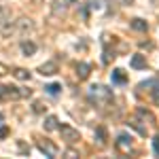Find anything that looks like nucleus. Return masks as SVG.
<instances>
[{
	"label": "nucleus",
	"mask_w": 159,
	"mask_h": 159,
	"mask_svg": "<svg viewBox=\"0 0 159 159\" xmlns=\"http://www.w3.org/2000/svg\"><path fill=\"white\" fill-rule=\"evenodd\" d=\"M132 28H134V30H138V32H147V21H142V19H134V21H132Z\"/></svg>",
	"instance_id": "14"
},
{
	"label": "nucleus",
	"mask_w": 159,
	"mask_h": 159,
	"mask_svg": "<svg viewBox=\"0 0 159 159\" xmlns=\"http://www.w3.org/2000/svg\"><path fill=\"white\" fill-rule=\"evenodd\" d=\"M9 136V127H0V138H7Z\"/></svg>",
	"instance_id": "24"
},
{
	"label": "nucleus",
	"mask_w": 159,
	"mask_h": 159,
	"mask_svg": "<svg viewBox=\"0 0 159 159\" xmlns=\"http://www.w3.org/2000/svg\"><path fill=\"white\" fill-rule=\"evenodd\" d=\"M38 148H40L47 157H55V155H57V147L51 144L49 140H40V142H38Z\"/></svg>",
	"instance_id": "5"
},
{
	"label": "nucleus",
	"mask_w": 159,
	"mask_h": 159,
	"mask_svg": "<svg viewBox=\"0 0 159 159\" xmlns=\"http://www.w3.org/2000/svg\"><path fill=\"white\" fill-rule=\"evenodd\" d=\"M96 138H98L100 144H106V129H104V127H98V129H96Z\"/></svg>",
	"instance_id": "16"
},
{
	"label": "nucleus",
	"mask_w": 159,
	"mask_h": 159,
	"mask_svg": "<svg viewBox=\"0 0 159 159\" xmlns=\"http://www.w3.org/2000/svg\"><path fill=\"white\" fill-rule=\"evenodd\" d=\"M89 72H91V66L85 64V61H81V64L76 66V74H79V79H87Z\"/></svg>",
	"instance_id": "11"
},
{
	"label": "nucleus",
	"mask_w": 159,
	"mask_h": 159,
	"mask_svg": "<svg viewBox=\"0 0 159 159\" xmlns=\"http://www.w3.org/2000/svg\"><path fill=\"white\" fill-rule=\"evenodd\" d=\"M89 98L93 100L96 104L104 106V104H108L110 100H112V93H110V89H106L104 85H93L89 89Z\"/></svg>",
	"instance_id": "1"
},
{
	"label": "nucleus",
	"mask_w": 159,
	"mask_h": 159,
	"mask_svg": "<svg viewBox=\"0 0 159 159\" xmlns=\"http://www.w3.org/2000/svg\"><path fill=\"white\" fill-rule=\"evenodd\" d=\"M15 32H19V34H28V32H32V28H34V24H32V19H28V17H21V19H17L15 21Z\"/></svg>",
	"instance_id": "4"
},
{
	"label": "nucleus",
	"mask_w": 159,
	"mask_h": 159,
	"mask_svg": "<svg viewBox=\"0 0 159 159\" xmlns=\"http://www.w3.org/2000/svg\"><path fill=\"white\" fill-rule=\"evenodd\" d=\"M153 102H155V106H159V85L153 89Z\"/></svg>",
	"instance_id": "20"
},
{
	"label": "nucleus",
	"mask_w": 159,
	"mask_h": 159,
	"mask_svg": "<svg viewBox=\"0 0 159 159\" xmlns=\"http://www.w3.org/2000/svg\"><path fill=\"white\" fill-rule=\"evenodd\" d=\"M0 121H2V112H0Z\"/></svg>",
	"instance_id": "25"
},
{
	"label": "nucleus",
	"mask_w": 159,
	"mask_h": 159,
	"mask_svg": "<svg viewBox=\"0 0 159 159\" xmlns=\"http://www.w3.org/2000/svg\"><path fill=\"white\" fill-rule=\"evenodd\" d=\"M45 89H47V93H51V96H55V93H60V89H61V87L57 85V83H51V85H47Z\"/></svg>",
	"instance_id": "18"
},
{
	"label": "nucleus",
	"mask_w": 159,
	"mask_h": 159,
	"mask_svg": "<svg viewBox=\"0 0 159 159\" xmlns=\"http://www.w3.org/2000/svg\"><path fill=\"white\" fill-rule=\"evenodd\" d=\"M117 148L119 151H129L132 148V136H127V134H121L119 138H117Z\"/></svg>",
	"instance_id": "6"
},
{
	"label": "nucleus",
	"mask_w": 159,
	"mask_h": 159,
	"mask_svg": "<svg viewBox=\"0 0 159 159\" xmlns=\"http://www.w3.org/2000/svg\"><path fill=\"white\" fill-rule=\"evenodd\" d=\"M153 151H155V155H159V136L153 138Z\"/></svg>",
	"instance_id": "21"
},
{
	"label": "nucleus",
	"mask_w": 159,
	"mask_h": 159,
	"mask_svg": "<svg viewBox=\"0 0 159 159\" xmlns=\"http://www.w3.org/2000/svg\"><path fill=\"white\" fill-rule=\"evenodd\" d=\"M45 129L47 132H53V129H60V121H57V117H53V115H49L47 119H45Z\"/></svg>",
	"instance_id": "10"
},
{
	"label": "nucleus",
	"mask_w": 159,
	"mask_h": 159,
	"mask_svg": "<svg viewBox=\"0 0 159 159\" xmlns=\"http://www.w3.org/2000/svg\"><path fill=\"white\" fill-rule=\"evenodd\" d=\"M45 108H47V106H45L43 102H34V106H32V110H34L36 115H40V112H45Z\"/></svg>",
	"instance_id": "19"
},
{
	"label": "nucleus",
	"mask_w": 159,
	"mask_h": 159,
	"mask_svg": "<svg viewBox=\"0 0 159 159\" xmlns=\"http://www.w3.org/2000/svg\"><path fill=\"white\" fill-rule=\"evenodd\" d=\"M38 72L43 74V76H51V74L57 72V64H55V61H45V64L38 68Z\"/></svg>",
	"instance_id": "7"
},
{
	"label": "nucleus",
	"mask_w": 159,
	"mask_h": 159,
	"mask_svg": "<svg viewBox=\"0 0 159 159\" xmlns=\"http://www.w3.org/2000/svg\"><path fill=\"white\" fill-rule=\"evenodd\" d=\"M13 74H15V79H19V81H28V79H30V72H28L25 68H17Z\"/></svg>",
	"instance_id": "15"
},
{
	"label": "nucleus",
	"mask_w": 159,
	"mask_h": 159,
	"mask_svg": "<svg viewBox=\"0 0 159 159\" xmlns=\"http://www.w3.org/2000/svg\"><path fill=\"white\" fill-rule=\"evenodd\" d=\"M60 134H61V140L68 142V144H76V142L81 140L79 129H74V127H70V125H60Z\"/></svg>",
	"instance_id": "2"
},
{
	"label": "nucleus",
	"mask_w": 159,
	"mask_h": 159,
	"mask_svg": "<svg viewBox=\"0 0 159 159\" xmlns=\"http://www.w3.org/2000/svg\"><path fill=\"white\" fill-rule=\"evenodd\" d=\"M129 66L136 68V70H142V68H147V57L140 55V53H136L134 57H132V61H129Z\"/></svg>",
	"instance_id": "8"
},
{
	"label": "nucleus",
	"mask_w": 159,
	"mask_h": 159,
	"mask_svg": "<svg viewBox=\"0 0 159 159\" xmlns=\"http://www.w3.org/2000/svg\"><path fill=\"white\" fill-rule=\"evenodd\" d=\"M4 74H9V66L0 61V76H4Z\"/></svg>",
	"instance_id": "22"
},
{
	"label": "nucleus",
	"mask_w": 159,
	"mask_h": 159,
	"mask_svg": "<svg viewBox=\"0 0 159 159\" xmlns=\"http://www.w3.org/2000/svg\"><path fill=\"white\" fill-rule=\"evenodd\" d=\"M68 2L70 0H55L53 2V15H64L66 9H68Z\"/></svg>",
	"instance_id": "9"
},
{
	"label": "nucleus",
	"mask_w": 159,
	"mask_h": 159,
	"mask_svg": "<svg viewBox=\"0 0 159 159\" xmlns=\"http://www.w3.org/2000/svg\"><path fill=\"white\" fill-rule=\"evenodd\" d=\"M132 127H136V129H138L140 134H147V129H144L142 125H138V121H132Z\"/></svg>",
	"instance_id": "23"
},
{
	"label": "nucleus",
	"mask_w": 159,
	"mask_h": 159,
	"mask_svg": "<svg viewBox=\"0 0 159 159\" xmlns=\"http://www.w3.org/2000/svg\"><path fill=\"white\" fill-rule=\"evenodd\" d=\"M21 51H24L25 55H34V53H36V45H34L32 40H24V43H21Z\"/></svg>",
	"instance_id": "12"
},
{
	"label": "nucleus",
	"mask_w": 159,
	"mask_h": 159,
	"mask_svg": "<svg viewBox=\"0 0 159 159\" xmlns=\"http://www.w3.org/2000/svg\"><path fill=\"white\" fill-rule=\"evenodd\" d=\"M125 81H127V76H125V72H123V70H115V72H112V83L123 85Z\"/></svg>",
	"instance_id": "13"
},
{
	"label": "nucleus",
	"mask_w": 159,
	"mask_h": 159,
	"mask_svg": "<svg viewBox=\"0 0 159 159\" xmlns=\"http://www.w3.org/2000/svg\"><path fill=\"white\" fill-rule=\"evenodd\" d=\"M138 115H140L142 119H147L148 123H155V117H153V115H151L148 110H144V108H138Z\"/></svg>",
	"instance_id": "17"
},
{
	"label": "nucleus",
	"mask_w": 159,
	"mask_h": 159,
	"mask_svg": "<svg viewBox=\"0 0 159 159\" xmlns=\"http://www.w3.org/2000/svg\"><path fill=\"white\" fill-rule=\"evenodd\" d=\"M21 98L17 87H9V85H0V100H17Z\"/></svg>",
	"instance_id": "3"
},
{
	"label": "nucleus",
	"mask_w": 159,
	"mask_h": 159,
	"mask_svg": "<svg viewBox=\"0 0 159 159\" xmlns=\"http://www.w3.org/2000/svg\"><path fill=\"white\" fill-rule=\"evenodd\" d=\"M127 2H132V0H127Z\"/></svg>",
	"instance_id": "26"
}]
</instances>
